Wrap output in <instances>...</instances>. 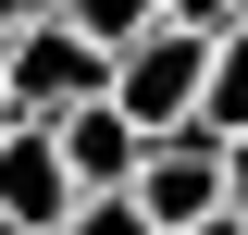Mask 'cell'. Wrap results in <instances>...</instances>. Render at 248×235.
<instances>
[{
    "mask_svg": "<svg viewBox=\"0 0 248 235\" xmlns=\"http://www.w3.org/2000/svg\"><path fill=\"white\" fill-rule=\"evenodd\" d=\"M223 210H248V136H223Z\"/></svg>",
    "mask_w": 248,
    "mask_h": 235,
    "instance_id": "cell-10",
    "label": "cell"
},
{
    "mask_svg": "<svg viewBox=\"0 0 248 235\" xmlns=\"http://www.w3.org/2000/svg\"><path fill=\"white\" fill-rule=\"evenodd\" d=\"M62 174H75V198H137V174H149V136L112 112V99H87V112H62Z\"/></svg>",
    "mask_w": 248,
    "mask_h": 235,
    "instance_id": "cell-5",
    "label": "cell"
},
{
    "mask_svg": "<svg viewBox=\"0 0 248 235\" xmlns=\"http://www.w3.org/2000/svg\"><path fill=\"white\" fill-rule=\"evenodd\" d=\"M199 136H248V37L211 50V99H199Z\"/></svg>",
    "mask_w": 248,
    "mask_h": 235,
    "instance_id": "cell-7",
    "label": "cell"
},
{
    "mask_svg": "<svg viewBox=\"0 0 248 235\" xmlns=\"http://www.w3.org/2000/svg\"><path fill=\"white\" fill-rule=\"evenodd\" d=\"M50 13H62L75 37H99V50H137V37L174 13V0H50Z\"/></svg>",
    "mask_w": 248,
    "mask_h": 235,
    "instance_id": "cell-6",
    "label": "cell"
},
{
    "mask_svg": "<svg viewBox=\"0 0 248 235\" xmlns=\"http://www.w3.org/2000/svg\"><path fill=\"white\" fill-rule=\"evenodd\" d=\"M0 87H13V124H62V112H87V99H112V50L50 13V25H25L0 50Z\"/></svg>",
    "mask_w": 248,
    "mask_h": 235,
    "instance_id": "cell-2",
    "label": "cell"
},
{
    "mask_svg": "<svg viewBox=\"0 0 248 235\" xmlns=\"http://www.w3.org/2000/svg\"><path fill=\"white\" fill-rule=\"evenodd\" d=\"M161 25H186V37H236V0H174Z\"/></svg>",
    "mask_w": 248,
    "mask_h": 235,
    "instance_id": "cell-9",
    "label": "cell"
},
{
    "mask_svg": "<svg viewBox=\"0 0 248 235\" xmlns=\"http://www.w3.org/2000/svg\"><path fill=\"white\" fill-rule=\"evenodd\" d=\"M186 235H248V210H223V223H186Z\"/></svg>",
    "mask_w": 248,
    "mask_h": 235,
    "instance_id": "cell-12",
    "label": "cell"
},
{
    "mask_svg": "<svg viewBox=\"0 0 248 235\" xmlns=\"http://www.w3.org/2000/svg\"><path fill=\"white\" fill-rule=\"evenodd\" d=\"M211 50L223 37H186V25H149L137 50H112V112L137 136H186L199 99H211Z\"/></svg>",
    "mask_w": 248,
    "mask_h": 235,
    "instance_id": "cell-1",
    "label": "cell"
},
{
    "mask_svg": "<svg viewBox=\"0 0 248 235\" xmlns=\"http://www.w3.org/2000/svg\"><path fill=\"white\" fill-rule=\"evenodd\" d=\"M137 210H149L161 235H186V223H223V136H149V174H137Z\"/></svg>",
    "mask_w": 248,
    "mask_h": 235,
    "instance_id": "cell-4",
    "label": "cell"
},
{
    "mask_svg": "<svg viewBox=\"0 0 248 235\" xmlns=\"http://www.w3.org/2000/svg\"><path fill=\"white\" fill-rule=\"evenodd\" d=\"M25 25H50V0H0V50H13Z\"/></svg>",
    "mask_w": 248,
    "mask_h": 235,
    "instance_id": "cell-11",
    "label": "cell"
},
{
    "mask_svg": "<svg viewBox=\"0 0 248 235\" xmlns=\"http://www.w3.org/2000/svg\"><path fill=\"white\" fill-rule=\"evenodd\" d=\"M62 235H161V223H149V210H137V198H87V210H75V223H62Z\"/></svg>",
    "mask_w": 248,
    "mask_h": 235,
    "instance_id": "cell-8",
    "label": "cell"
},
{
    "mask_svg": "<svg viewBox=\"0 0 248 235\" xmlns=\"http://www.w3.org/2000/svg\"><path fill=\"white\" fill-rule=\"evenodd\" d=\"M75 174H62V136L50 124H13V136H0V235H62L75 223Z\"/></svg>",
    "mask_w": 248,
    "mask_h": 235,
    "instance_id": "cell-3",
    "label": "cell"
},
{
    "mask_svg": "<svg viewBox=\"0 0 248 235\" xmlns=\"http://www.w3.org/2000/svg\"><path fill=\"white\" fill-rule=\"evenodd\" d=\"M0 136H13V87H0Z\"/></svg>",
    "mask_w": 248,
    "mask_h": 235,
    "instance_id": "cell-13",
    "label": "cell"
}]
</instances>
